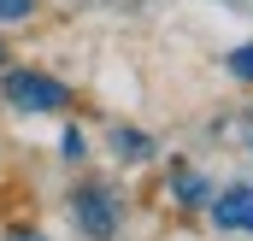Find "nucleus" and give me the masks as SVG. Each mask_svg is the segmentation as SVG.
<instances>
[{
    "label": "nucleus",
    "instance_id": "f257e3e1",
    "mask_svg": "<svg viewBox=\"0 0 253 241\" xmlns=\"http://www.w3.org/2000/svg\"><path fill=\"white\" fill-rule=\"evenodd\" d=\"M0 94H6L18 112H59L65 100H71V88L53 82V77H42V71H6Z\"/></svg>",
    "mask_w": 253,
    "mask_h": 241
},
{
    "label": "nucleus",
    "instance_id": "f03ea898",
    "mask_svg": "<svg viewBox=\"0 0 253 241\" xmlns=\"http://www.w3.org/2000/svg\"><path fill=\"white\" fill-rule=\"evenodd\" d=\"M71 218H77V230L88 241H112L118 236V200H112V188H100V182L77 188L71 194Z\"/></svg>",
    "mask_w": 253,
    "mask_h": 241
},
{
    "label": "nucleus",
    "instance_id": "7ed1b4c3",
    "mask_svg": "<svg viewBox=\"0 0 253 241\" xmlns=\"http://www.w3.org/2000/svg\"><path fill=\"white\" fill-rule=\"evenodd\" d=\"M212 224H218V230H248L253 236V188L248 182H236V188H224V194L212 200Z\"/></svg>",
    "mask_w": 253,
    "mask_h": 241
},
{
    "label": "nucleus",
    "instance_id": "20e7f679",
    "mask_svg": "<svg viewBox=\"0 0 253 241\" xmlns=\"http://www.w3.org/2000/svg\"><path fill=\"white\" fill-rule=\"evenodd\" d=\"M112 153H118V165H141V159L153 153V141H147L141 129H124V123H118V129H112Z\"/></svg>",
    "mask_w": 253,
    "mask_h": 241
},
{
    "label": "nucleus",
    "instance_id": "39448f33",
    "mask_svg": "<svg viewBox=\"0 0 253 241\" xmlns=\"http://www.w3.org/2000/svg\"><path fill=\"white\" fill-rule=\"evenodd\" d=\"M171 194H177L183 206H206V194H212V188H206V177H200V171L177 165V171H171Z\"/></svg>",
    "mask_w": 253,
    "mask_h": 241
},
{
    "label": "nucleus",
    "instance_id": "423d86ee",
    "mask_svg": "<svg viewBox=\"0 0 253 241\" xmlns=\"http://www.w3.org/2000/svg\"><path fill=\"white\" fill-rule=\"evenodd\" d=\"M230 77H242V82H253V41L230 53Z\"/></svg>",
    "mask_w": 253,
    "mask_h": 241
},
{
    "label": "nucleus",
    "instance_id": "0eeeda50",
    "mask_svg": "<svg viewBox=\"0 0 253 241\" xmlns=\"http://www.w3.org/2000/svg\"><path fill=\"white\" fill-rule=\"evenodd\" d=\"M88 153V141H83V129H65V159H83Z\"/></svg>",
    "mask_w": 253,
    "mask_h": 241
},
{
    "label": "nucleus",
    "instance_id": "6e6552de",
    "mask_svg": "<svg viewBox=\"0 0 253 241\" xmlns=\"http://www.w3.org/2000/svg\"><path fill=\"white\" fill-rule=\"evenodd\" d=\"M12 18H30V0H0V24H12Z\"/></svg>",
    "mask_w": 253,
    "mask_h": 241
},
{
    "label": "nucleus",
    "instance_id": "1a4fd4ad",
    "mask_svg": "<svg viewBox=\"0 0 253 241\" xmlns=\"http://www.w3.org/2000/svg\"><path fill=\"white\" fill-rule=\"evenodd\" d=\"M230 129H236V135H242V141H248V147H253V118H242V123H230Z\"/></svg>",
    "mask_w": 253,
    "mask_h": 241
},
{
    "label": "nucleus",
    "instance_id": "9d476101",
    "mask_svg": "<svg viewBox=\"0 0 253 241\" xmlns=\"http://www.w3.org/2000/svg\"><path fill=\"white\" fill-rule=\"evenodd\" d=\"M6 241H47V236H36V230H12Z\"/></svg>",
    "mask_w": 253,
    "mask_h": 241
},
{
    "label": "nucleus",
    "instance_id": "9b49d317",
    "mask_svg": "<svg viewBox=\"0 0 253 241\" xmlns=\"http://www.w3.org/2000/svg\"><path fill=\"white\" fill-rule=\"evenodd\" d=\"M0 59H6V47H0Z\"/></svg>",
    "mask_w": 253,
    "mask_h": 241
}]
</instances>
